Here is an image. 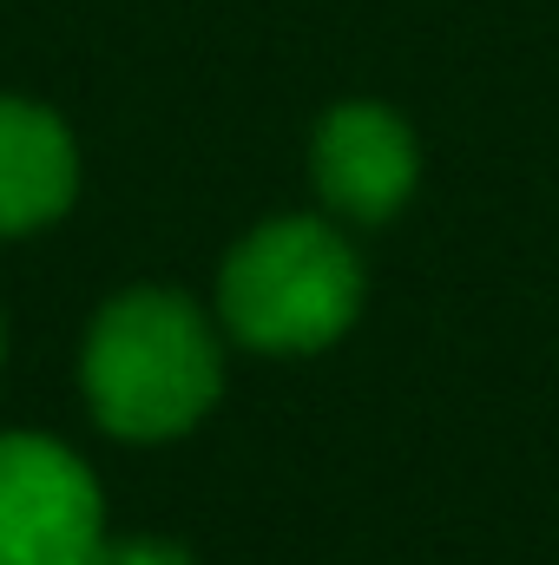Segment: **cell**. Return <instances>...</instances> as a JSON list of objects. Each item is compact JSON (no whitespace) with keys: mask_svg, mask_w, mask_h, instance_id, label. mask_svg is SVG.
Here are the masks:
<instances>
[{"mask_svg":"<svg viewBox=\"0 0 559 565\" xmlns=\"http://www.w3.org/2000/svg\"><path fill=\"white\" fill-rule=\"evenodd\" d=\"M93 565H198V559L171 540H106Z\"/></svg>","mask_w":559,"mask_h":565,"instance_id":"cell-6","label":"cell"},{"mask_svg":"<svg viewBox=\"0 0 559 565\" xmlns=\"http://www.w3.org/2000/svg\"><path fill=\"white\" fill-rule=\"evenodd\" d=\"M362 309V264L323 217L257 224L218 270V316L257 355H316Z\"/></svg>","mask_w":559,"mask_h":565,"instance_id":"cell-2","label":"cell"},{"mask_svg":"<svg viewBox=\"0 0 559 565\" xmlns=\"http://www.w3.org/2000/svg\"><path fill=\"white\" fill-rule=\"evenodd\" d=\"M80 191V151L60 113L0 93V237L46 231Z\"/></svg>","mask_w":559,"mask_h":565,"instance_id":"cell-5","label":"cell"},{"mask_svg":"<svg viewBox=\"0 0 559 565\" xmlns=\"http://www.w3.org/2000/svg\"><path fill=\"white\" fill-rule=\"evenodd\" d=\"M0 355H7V329H0Z\"/></svg>","mask_w":559,"mask_h":565,"instance_id":"cell-7","label":"cell"},{"mask_svg":"<svg viewBox=\"0 0 559 565\" xmlns=\"http://www.w3.org/2000/svg\"><path fill=\"white\" fill-rule=\"evenodd\" d=\"M309 171H316V191L336 217L382 224L409 204L421 151L415 132L402 126V113H389L376 99H349V106L323 113L316 145H309Z\"/></svg>","mask_w":559,"mask_h":565,"instance_id":"cell-4","label":"cell"},{"mask_svg":"<svg viewBox=\"0 0 559 565\" xmlns=\"http://www.w3.org/2000/svg\"><path fill=\"white\" fill-rule=\"evenodd\" d=\"M80 388L119 440L191 434L224 395V349L204 309L178 289H119L80 349Z\"/></svg>","mask_w":559,"mask_h":565,"instance_id":"cell-1","label":"cell"},{"mask_svg":"<svg viewBox=\"0 0 559 565\" xmlns=\"http://www.w3.org/2000/svg\"><path fill=\"white\" fill-rule=\"evenodd\" d=\"M106 493L86 460L46 434H0V565H93Z\"/></svg>","mask_w":559,"mask_h":565,"instance_id":"cell-3","label":"cell"}]
</instances>
